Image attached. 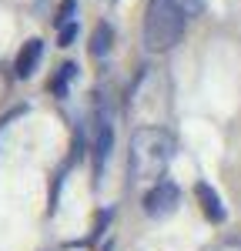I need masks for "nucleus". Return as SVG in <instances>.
<instances>
[{
	"label": "nucleus",
	"mask_w": 241,
	"mask_h": 251,
	"mask_svg": "<svg viewBox=\"0 0 241 251\" xmlns=\"http://www.w3.org/2000/svg\"><path fill=\"white\" fill-rule=\"evenodd\" d=\"M174 157V137L164 127H138L131 134L127 164L138 181H161Z\"/></svg>",
	"instance_id": "nucleus-1"
},
{
	"label": "nucleus",
	"mask_w": 241,
	"mask_h": 251,
	"mask_svg": "<svg viewBox=\"0 0 241 251\" xmlns=\"http://www.w3.org/2000/svg\"><path fill=\"white\" fill-rule=\"evenodd\" d=\"M184 24H188V14L174 0H147V10H144V47L154 50V54L171 50L184 37Z\"/></svg>",
	"instance_id": "nucleus-2"
},
{
	"label": "nucleus",
	"mask_w": 241,
	"mask_h": 251,
	"mask_svg": "<svg viewBox=\"0 0 241 251\" xmlns=\"http://www.w3.org/2000/svg\"><path fill=\"white\" fill-rule=\"evenodd\" d=\"M181 204V191L171 181H154V188L144 194V214L147 218H168Z\"/></svg>",
	"instance_id": "nucleus-3"
},
{
	"label": "nucleus",
	"mask_w": 241,
	"mask_h": 251,
	"mask_svg": "<svg viewBox=\"0 0 241 251\" xmlns=\"http://www.w3.org/2000/svg\"><path fill=\"white\" fill-rule=\"evenodd\" d=\"M40 54H44V40H27L24 47H20V54L17 60H14V74H17L20 80L24 77H30L34 71H37V64H40Z\"/></svg>",
	"instance_id": "nucleus-4"
},
{
	"label": "nucleus",
	"mask_w": 241,
	"mask_h": 251,
	"mask_svg": "<svg viewBox=\"0 0 241 251\" xmlns=\"http://www.w3.org/2000/svg\"><path fill=\"white\" fill-rule=\"evenodd\" d=\"M194 198H198V204H201V211H204V218H211L215 225H221V221H224V204H221L218 191H215L211 184L198 181V184H194Z\"/></svg>",
	"instance_id": "nucleus-5"
},
{
	"label": "nucleus",
	"mask_w": 241,
	"mask_h": 251,
	"mask_svg": "<svg viewBox=\"0 0 241 251\" xmlns=\"http://www.w3.org/2000/svg\"><path fill=\"white\" fill-rule=\"evenodd\" d=\"M114 47V27L111 24H97L91 34V57H107Z\"/></svg>",
	"instance_id": "nucleus-6"
},
{
	"label": "nucleus",
	"mask_w": 241,
	"mask_h": 251,
	"mask_svg": "<svg viewBox=\"0 0 241 251\" xmlns=\"http://www.w3.org/2000/svg\"><path fill=\"white\" fill-rule=\"evenodd\" d=\"M111 148H114V124H111V117H104L100 121V131H97V168L107 164Z\"/></svg>",
	"instance_id": "nucleus-7"
},
{
	"label": "nucleus",
	"mask_w": 241,
	"mask_h": 251,
	"mask_svg": "<svg viewBox=\"0 0 241 251\" xmlns=\"http://www.w3.org/2000/svg\"><path fill=\"white\" fill-rule=\"evenodd\" d=\"M74 74H77V64H64V67L57 71V77L50 80V91L64 97V94H67V80L74 77Z\"/></svg>",
	"instance_id": "nucleus-8"
},
{
	"label": "nucleus",
	"mask_w": 241,
	"mask_h": 251,
	"mask_svg": "<svg viewBox=\"0 0 241 251\" xmlns=\"http://www.w3.org/2000/svg\"><path fill=\"white\" fill-rule=\"evenodd\" d=\"M74 14H77V0H64L57 10V27H67V24H74Z\"/></svg>",
	"instance_id": "nucleus-9"
},
{
	"label": "nucleus",
	"mask_w": 241,
	"mask_h": 251,
	"mask_svg": "<svg viewBox=\"0 0 241 251\" xmlns=\"http://www.w3.org/2000/svg\"><path fill=\"white\" fill-rule=\"evenodd\" d=\"M174 3H178V7L184 10V14H188V17H198L201 7H204V0H174Z\"/></svg>",
	"instance_id": "nucleus-10"
},
{
	"label": "nucleus",
	"mask_w": 241,
	"mask_h": 251,
	"mask_svg": "<svg viewBox=\"0 0 241 251\" xmlns=\"http://www.w3.org/2000/svg\"><path fill=\"white\" fill-rule=\"evenodd\" d=\"M77 37V20L74 24H67V27H60V47H71V40Z\"/></svg>",
	"instance_id": "nucleus-11"
}]
</instances>
